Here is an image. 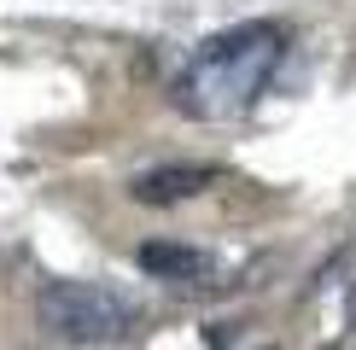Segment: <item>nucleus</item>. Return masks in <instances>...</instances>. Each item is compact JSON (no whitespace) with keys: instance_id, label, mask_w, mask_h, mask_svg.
I'll return each mask as SVG.
<instances>
[{"instance_id":"obj_1","label":"nucleus","mask_w":356,"mask_h":350,"mask_svg":"<svg viewBox=\"0 0 356 350\" xmlns=\"http://www.w3.org/2000/svg\"><path fill=\"white\" fill-rule=\"evenodd\" d=\"M280 58H286V29L275 18H245L234 29H216L170 76V106L193 123H234L257 106Z\"/></svg>"},{"instance_id":"obj_2","label":"nucleus","mask_w":356,"mask_h":350,"mask_svg":"<svg viewBox=\"0 0 356 350\" xmlns=\"http://www.w3.org/2000/svg\"><path fill=\"white\" fill-rule=\"evenodd\" d=\"M35 327L58 344L99 350V344L135 339L140 303L123 298L117 286H99V281H47L35 292Z\"/></svg>"},{"instance_id":"obj_3","label":"nucleus","mask_w":356,"mask_h":350,"mask_svg":"<svg viewBox=\"0 0 356 350\" xmlns=\"http://www.w3.org/2000/svg\"><path fill=\"white\" fill-rule=\"evenodd\" d=\"M216 181H222L216 164H152V169L129 175V199L152 204V210H170V204H187V199L211 193Z\"/></svg>"},{"instance_id":"obj_4","label":"nucleus","mask_w":356,"mask_h":350,"mask_svg":"<svg viewBox=\"0 0 356 350\" xmlns=\"http://www.w3.org/2000/svg\"><path fill=\"white\" fill-rule=\"evenodd\" d=\"M135 262L146 281H170V286H193L211 274V251L204 245H181V240H146L135 251Z\"/></svg>"},{"instance_id":"obj_5","label":"nucleus","mask_w":356,"mask_h":350,"mask_svg":"<svg viewBox=\"0 0 356 350\" xmlns=\"http://www.w3.org/2000/svg\"><path fill=\"white\" fill-rule=\"evenodd\" d=\"M263 350H269V344H263Z\"/></svg>"}]
</instances>
